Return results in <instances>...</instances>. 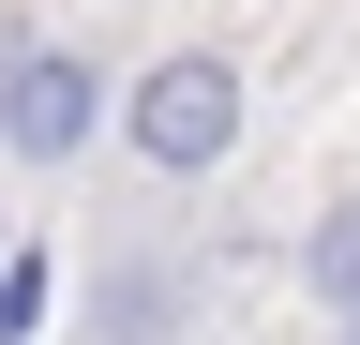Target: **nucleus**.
I'll list each match as a JSON object with an SVG mask.
<instances>
[{"label": "nucleus", "instance_id": "f03ea898", "mask_svg": "<svg viewBox=\"0 0 360 345\" xmlns=\"http://www.w3.org/2000/svg\"><path fill=\"white\" fill-rule=\"evenodd\" d=\"M90 136H120V75L60 46V30H0V150L15 165H90Z\"/></svg>", "mask_w": 360, "mask_h": 345}, {"label": "nucleus", "instance_id": "20e7f679", "mask_svg": "<svg viewBox=\"0 0 360 345\" xmlns=\"http://www.w3.org/2000/svg\"><path fill=\"white\" fill-rule=\"evenodd\" d=\"M45 315H60V240H15L0 255V345H30Z\"/></svg>", "mask_w": 360, "mask_h": 345}, {"label": "nucleus", "instance_id": "39448f33", "mask_svg": "<svg viewBox=\"0 0 360 345\" xmlns=\"http://www.w3.org/2000/svg\"><path fill=\"white\" fill-rule=\"evenodd\" d=\"M330 345H360V315H330Z\"/></svg>", "mask_w": 360, "mask_h": 345}, {"label": "nucleus", "instance_id": "7ed1b4c3", "mask_svg": "<svg viewBox=\"0 0 360 345\" xmlns=\"http://www.w3.org/2000/svg\"><path fill=\"white\" fill-rule=\"evenodd\" d=\"M210 330V271L180 240H105L75 271V345H195Z\"/></svg>", "mask_w": 360, "mask_h": 345}, {"label": "nucleus", "instance_id": "423d86ee", "mask_svg": "<svg viewBox=\"0 0 360 345\" xmlns=\"http://www.w3.org/2000/svg\"><path fill=\"white\" fill-rule=\"evenodd\" d=\"M0 255H15V226H0Z\"/></svg>", "mask_w": 360, "mask_h": 345}, {"label": "nucleus", "instance_id": "f257e3e1", "mask_svg": "<svg viewBox=\"0 0 360 345\" xmlns=\"http://www.w3.org/2000/svg\"><path fill=\"white\" fill-rule=\"evenodd\" d=\"M240 136H255V91H240L225 46H150L120 75V150L150 165V181H225Z\"/></svg>", "mask_w": 360, "mask_h": 345}]
</instances>
